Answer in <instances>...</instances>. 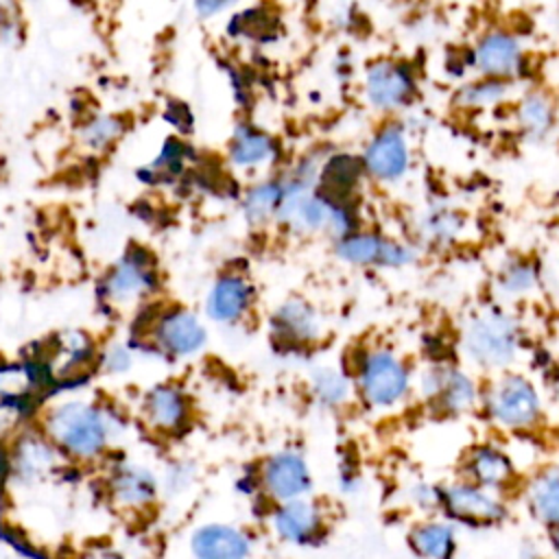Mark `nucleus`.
<instances>
[{"label": "nucleus", "instance_id": "4c0bfd02", "mask_svg": "<svg viewBox=\"0 0 559 559\" xmlns=\"http://www.w3.org/2000/svg\"><path fill=\"white\" fill-rule=\"evenodd\" d=\"M159 118L170 129V133H177V135H183V138H190L194 133L197 116H194L190 103H186L183 98H177V96L166 98L164 105H162Z\"/></svg>", "mask_w": 559, "mask_h": 559}, {"label": "nucleus", "instance_id": "de8ad7c7", "mask_svg": "<svg viewBox=\"0 0 559 559\" xmlns=\"http://www.w3.org/2000/svg\"><path fill=\"white\" fill-rule=\"evenodd\" d=\"M7 511H9V493H7V483H4V480H0V524H2L4 515H7Z\"/></svg>", "mask_w": 559, "mask_h": 559}, {"label": "nucleus", "instance_id": "ddd939ff", "mask_svg": "<svg viewBox=\"0 0 559 559\" xmlns=\"http://www.w3.org/2000/svg\"><path fill=\"white\" fill-rule=\"evenodd\" d=\"M439 511L452 524L463 526H493L509 515L502 493L478 487L465 478L439 485Z\"/></svg>", "mask_w": 559, "mask_h": 559}, {"label": "nucleus", "instance_id": "f03ea898", "mask_svg": "<svg viewBox=\"0 0 559 559\" xmlns=\"http://www.w3.org/2000/svg\"><path fill=\"white\" fill-rule=\"evenodd\" d=\"M140 317V341L142 349L153 352L168 360H188L199 356L210 332L205 321L181 304H159L157 299L135 312Z\"/></svg>", "mask_w": 559, "mask_h": 559}, {"label": "nucleus", "instance_id": "6e6552de", "mask_svg": "<svg viewBox=\"0 0 559 559\" xmlns=\"http://www.w3.org/2000/svg\"><path fill=\"white\" fill-rule=\"evenodd\" d=\"M365 177L380 186H397L413 168L411 131L402 118H382L358 151Z\"/></svg>", "mask_w": 559, "mask_h": 559}, {"label": "nucleus", "instance_id": "09e8293b", "mask_svg": "<svg viewBox=\"0 0 559 559\" xmlns=\"http://www.w3.org/2000/svg\"><path fill=\"white\" fill-rule=\"evenodd\" d=\"M548 531H550V550H552L555 559H559V524Z\"/></svg>", "mask_w": 559, "mask_h": 559}, {"label": "nucleus", "instance_id": "2eb2a0df", "mask_svg": "<svg viewBox=\"0 0 559 559\" xmlns=\"http://www.w3.org/2000/svg\"><path fill=\"white\" fill-rule=\"evenodd\" d=\"M421 400L443 415H463L480 404L478 382L463 369L452 365H432L417 378Z\"/></svg>", "mask_w": 559, "mask_h": 559}, {"label": "nucleus", "instance_id": "9b49d317", "mask_svg": "<svg viewBox=\"0 0 559 559\" xmlns=\"http://www.w3.org/2000/svg\"><path fill=\"white\" fill-rule=\"evenodd\" d=\"M334 255L358 269H406L419 260V247L376 229L358 227L332 242Z\"/></svg>", "mask_w": 559, "mask_h": 559}, {"label": "nucleus", "instance_id": "58836bf2", "mask_svg": "<svg viewBox=\"0 0 559 559\" xmlns=\"http://www.w3.org/2000/svg\"><path fill=\"white\" fill-rule=\"evenodd\" d=\"M133 347L127 343H111L100 347L98 352V362H96V371L107 376V378H120L124 373L131 371L133 367Z\"/></svg>", "mask_w": 559, "mask_h": 559}, {"label": "nucleus", "instance_id": "c85d7f7f", "mask_svg": "<svg viewBox=\"0 0 559 559\" xmlns=\"http://www.w3.org/2000/svg\"><path fill=\"white\" fill-rule=\"evenodd\" d=\"M282 175H264L251 181L238 197L242 221L251 229H264L275 225V216L282 201Z\"/></svg>", "mask_w": 559, "mask_h": 559}, {"label": "nucleus", "instance_id": "f8f14e48", "mask_svg": "<svg viewBox=\"0 0 559 559\" xmlns=\"http://www.w3.org/2000/svg\"><path fill=\"white\" fill-rule=\"evenodd\" d=\"M472 72L480 76L500 79L507 83H518L528 74L531 57L522 39L509 28H487L472 46H467Z\"/></svg>", "mask_w": 559, "mask_h": 559}, {"label": "nucleus", "instance_id": "7ed1b4c3", "mask_svg": "<svg viewBox=\"0 0 559 559\" xmlns=\"http://www.w3.org/2000/svg\"><path fill=\"white\" fill-rule=\"evenodd\" d=\"M162 288V271L155 253L144 245H129L98 277L96 293L114 312H138L155 301Z\"/></svg>", "mask_w": 559, "mask_h": 559}, {"label": "nucleus", "instance_id": "a18cd8bd", "mask_svg": "<svg viewBox=\"0 0 559 559\" xmlns=\"http://www.w3.org/2000/svg\"><path fill=\"white\" fill-rule=\"evenodd\" d=\"M79 559H127L122 555V550H118L116 546L107 544V542H96V544H90L81 550Z\"/></svg>", "mask_w": 559, "mask_h": 559}, {"label": "nucleus", "instance_id": "bb28decb", "mask_svg": "<svg viewBox=\"0 0 559 559\" xmlns=\"http://www.w3.org/2000/svg\"><path fill=\"white\" fill-rule=\"evenodd\" d=\"M223 31H225V37L231 41L269 44L280 33V13L275 11L273 4H266V2L240 7L229 13Z\"/></svg>", "mask_w": 559, "mask_h": 559}, {"label": "nucleus", "instance_id": "1a4fd4ad", "mask_svg": "<svg viewBox=\"0 0 559 559\" xmlns=\"http://www.w3.org/2000/svg\"><path fill=\"white\" fill-rule=\"evenodd\" d=\"M105 502L122 518H144L159 502V476L146 463L120 456L105 461L103 474Z\"/></svg>", "mask_w": 559, "mask_h": 559}, {"label": "nucleus", "instance_id": "a878e982", "mask_svg": "<svg viewBox=\"0 0 559 559\" xmlns=\"http://www.w3.org/2000/svg\"><path fill=\"white\" fill-rule=\"evenodd\" d=\"M513 122L520 138L528 144L546 142L557 127V105L542 87L524 90L513 105Z\"/></svg>", "mask_w": 559, "mask_h": 559}, {"label": "nucleus", "instance_id": "c03bdc74", "mask_svg": "<svg viewBox=\"0 0 559 559\" xmlns=\"http://www.w3.org/2000/svg\"><path fill=\"white\" fill-rule=\"evenodd\" d=\"M22 37H24V28H22L20 15H9L0 20V44L17 46Z\"/></svg>", "mask_w": 559, "mask_h": 559}, {"label": "nucleus", "instance_id": "393cba45", "mask_svg": "<svg viewBox=\"0 0 559 559\" xmlns=\"http://www.w3.org/2000/svg\"><path fill=\"white\" fill-rule=\"evenodd\" d=\"M365 179L358 153L345 148L325 151L317 173V190L330 199L356 201Z\"/></svg>", "mask_w": 559, "mask_h": 559}, {"label": "nucleus", "instance_id": "9d476101", "mask_svg": "<svg viewBox=\"0 0 559 559\" xmlns=\"http://www.w3.org/2000/svg\"><path fill=\"white\" fill-rule=\"evenodd\" d=\"M138 421L155 439H177L194 421L192 395L175 380L155 382L140 393Z\"/></svg>", "mask_w": 559, "mask_h": 559}, {"label": "nucleus", "instance_id": "dca6fc26", "mask_svg": "<svg viewBox=\"0 0 559 559\" xmlns=\"http://www.w3.org/2000/svg\"><path fill=\"white\" fill-rule=\"evenodd\" d=\"M63 463L68 461L57 452V448L44 437V432L33 421L7 445V483H41L50 478Z\"/></svg>", "mask_w": 559, "mask_h": 559}, {"label": "nucleus", "instance_id": "7c9ffc66", "mask_svg": "<svg viewBox=\"0 0 559 559\" xmlns=\"http://www.w3.org/2000/svg\"><path fill=\"white\" fill-rule=\"evenodd\" d=\"M406 542L419 559H454L459 548L456 524L445 518L419 520L408 528Z\"/></svg>", "mask_w": 559, "mask_h": 559}, {"label": "nucleus", "instance_id": "2f4dec72", "mask_svg": "<svg viewBox=\"0 0 559 559\" xmlns=\"http://www.w3.org/2000/svg\"><path fill=\"white\" fill-rule=\"evenodd\" d=\"M511 92H513V83L476 74L472 79H463L454 87L450 103L461 111H485L507 103Z\"/></svg>", "mask_w": 559, "mask_h": 559}, {"label": "nucleus", "instance_id": "72a5a7b5", "mask_svg": "<svg viewBox=\"0 0 559 559\" xmlns=\"http://www.w3.org/2000/svg\"><path fill=\"white\" fill-rule=\"evenodd\" d=\"M310 395L312 400L328 411H338L349 404V400L356 395L352 373H347L341 367L334 365H319L310 371L308 378Z\"/></svg>", "mask_w": 559, "mask_h": 559}, {"label": "nucleus", "instance_id": "ea45409f", "mask_svg": "<svg viewBox=\"0 0 559 559\" xmlns=\"http://www.w3.org/2000/svg\"><path fill=\"white\" fill-rule=\"evenodd\" d=\"M194 478H197V472L190 461H173L166 467V472L159 476L162 493H166V496L186 493L192 487Z\"/></svg>", "mask_w": 559, "mask_h": 559}, {"label": "nucleus", "instance_id": "412c9836", "mask_svg": "<svg viewBox=\"0 0 559 559\" xmlns=\"http://www.w3.org/2000/svg\"><path fill=\"white\" fill-rule=\"evenodd\" d=\"M269 334L286 349H304L321 338L323 319L308 299L290 295L269 314Z\"/></svg>", "mask_w": 559, "mask_h": 559}, {"label": "nucleus", "instance_id": "5701e85b", "mask_svg": "<svg viewBox=\"0 0 559 559\" xmlns=\"http://www.w3.org/2000/svg\"><path fill=\"white\" fill-rule=\"evenodd\" d=\"M188 550L194 559H251V535L229 522H205L192 528Z\"/></svg>", "mask_w": 559, "mask_h": 559}, {"label": "nucleus", "instance_id": "c9c22d12", "mask_svg": "<svg viewBox=\"0 0 559 559\" xmlns=\"http://www.w3.org/2000/svg\"><path fill=\"white\" fill-rule=\"evenodd\" d=\"M526 507L533 520L552 528L559 524V469L548 467L535 474L526 487Z\"/></svg>", "mask_w": 559, "mask_h": 559}, {"label": "nucleus", "instance_id": "79ce46f5", "mask_svg": "<svg viewBox=\"0 0 559 559\" xmlns=\"http://www.w3.org/2000/svg\"><path fill=\"white\" fill-rule=\"evenodd\" d=\"M223 72L227 76V83L231 87V94H234V100L240 105V107H247L251 96H253V90L249 87V81L242 72V68L234 66V63H225L223 66Z\"/></svg>", "mask_w": 559, "mask_h": 559}, {"label": "nucleus", "instance_id": "39448f33", "mask_svg": "<svg viewBox=\"0 0 559 559\" xmlns=\"http://www.w3.org/2000/svg\"><path fill=\"white\" fill-rule=\"evenodd\" d=\"M461 349L472 365L485 371H504L522 352V328L507 310H480L465 323Z\"/></svg>", "mask_w": 559, "mask_h": 559}, {"label": "nucleus", "instance_id": "b1692460", "mask_svg": "<svg viewBox=\"0 0 559 559\" xmlns=\"http://www.w3.org/2000/svg\"><path fill=\"white\" fill-rule=\"evenodd\" d=\"M461 474L478 487L504 493L515 483L518 469L502 448L493 443H476L463 454Z\"/></svg>", "mask_w": 559, "mask_h": 559}, {"label": "nucleus", "instance_id": "8fccbe9b", "mask_svg": "<svg viewBox=\"0 0 559 559\" xmlns=\"http://www.w3.org/2000/svg\"><path fill=\"white\" fill-rule=\"evenodd\" d=\"M0 480L7 483V445H0Z\"/></svg>", "mask_w": 559, "mask_h": 559}, {"label": "nucleus", "instance_id": "f257e3e1", "mask_svg": "<svg viewBox=\"0 0 559 559\" xmlns=\"http://www.w3.org/2000/svg\"><path fill=\"white\" fill-rule=\"evenodd\" d=\"M35 426L68 463L96 465L109 461L116 450L122 415L105 402L63 395L37 411Z\"/></svg>", "mask_w": 559, "mask_h": 559}, {"label": "nucleus", "instance_id": "4468645a", "mask_svg": "<svg viewBox=\"0 0 559 559\" xmlns=\"http://www.w3.org/2000/svg\"><path fill=\"white\" fill-rule=\"evenodd\" d=\"M258 489L271 504L310 496L314 478L308 459L293 448L275 450L262 459L255 472Z\"/></svg>", "mask_w": 559, "mask_h": 559}, {"label": "nucleus", "instance_id": "f704fd0d", "mask_svg": "<svg viewBox=\"0 0 559 559\" xmlns=\"http://www.w3.org/2000/svg\"><path fill=\"white\" fill-rule=\"evenodd\" d=\"M542 284L539 264L526 255L507 258L496 271V293L504 299H522L533 295Z\"/></svg>", "mask_w": 559, "mask_h": 559}, {"label": "nucleus", "instance_id": "4be33fe9", "mask_svg": "<svg viewBox=\"0 0 559 559\" xmlns=\"http://www.w3.org/2000/svg\"><path fill=\"white\" fill-rule=\"evenodd\" d=\"M199 162L197 146L190 138L168 133L153 157L133 170L135 181L144 188H168L179 183Z\"/></svg>", "mask_w": 559, "mask_h": 559}, {"label": "nucleus", "instance_id": "c756f323", "mask_svg": "<svg viewBox=\"0 0 559 559\" xmlns=\"http://www.w3.org/2000/svg\"><path fill=\"white\" fill-rule=\"evenodd\" d=\"M467 218L461 210L448 203L428 205L415 221L417 240L430 249H445L461 240Z\"/></svg>", "mask_w": 559, "mask_h": 559}, {"label": "nucleus", "instance_id": "423d86ee", "mask_svg": "<svg viewBox=\"0 0 559 559\" xmlns=\"http://www.w3.org/2000/svg\"><path fill=\"white\" fill-rule=\"evenodd\" d=\"M419 94V79L411 61L397 57H376L360 74L362 103L382 118H400Z\"/></svg>", "mask_w": 559, "mask_h": 559}, {"label": "nucleus", "instance_id": "a211bd4d", "mask_svg": "<svg viewBox=\"0 0 559 559\" xmlns=\"http://www.w3.org/2000/svg\"><path fill=\"white\" fill-rule=\"evenodd\" d=\"M98 352L100 347L90 334L81 330L61 332L50 343V354L44 362L50 384L72 386L87 380L90 373L96 371Z\"/></svg>", "mask_w": 559, "mask_h": 559}, {"label": "nucleus", "instance_id": "473e14b6", "mask_svg": "<svg viewBox=\"0 0 559 559\" xmlns=\"http://www.w3.org/2000/svg\"><path fill=\"white\" fill-rule=\"evenodd\" d=\"M50 382L44 365L35 360H0V397L37 400Z\"/></svg>", "mask_w": 559, "mask_h": 559}, {"label": "nucleus", "instance_id": "f3484780", "mask_svg": "<svg viewBox=\"0 0 559 559\" xmlns=\"http://www.w3.org/2000/svg\"><path fill=\"white\" fill-rule=\"evenodd\" d=\"M282 157L280 140L258 122L240 118L225 142V162L234 173L255 175L273 168Z\"/></svg>", "mask_w": 559, "mask_h": 559}, {"label": "nucleus", "instance_id": "3c124183", "mask_svg": "<svg viewBox=\"0 0 559 559\" xmlns=\"http://www.w3.org/2000/svg\"><path fill=\"white\" fill-rule=\"evenodd\" d=\"M116 2H124V0H116Z\"/></svg>", "mask_w": 559, "mask_h": 559}, {"label": "nucleus", "instance_id": "cd10ccee", "mask_svg": "<svg viewBox=\"0 0 559 559\" xmlns=\"http://www.w3.org/2000/svg\"><path fill=\"white\" fill-rule=\"evenodd\" d=\"M129 122L122 114L87 109L76 124V142L92 155L111 153L127 135Z\"/></svg>", "mask_w": 559, "mask_h": 559}, {"label": "nucleus", "instance_id": "e433bc0d", "mask_svg": "<svg viewBox=\"0 0 559 559\" xmlns=\"http://www.w3.org/2000/svg\"><path fill=\"white\" fill-rule=\"evenodd\" d=\"M37 400H2L0 397V445H9L24 428L35 421Z\"/></svg>", "mask_w": 559, "mask_h": 559}, {"label": "nucleus", "instance_id": "37998d69", "mask_svg": "<svg viewBox=\"0 0 559 559\" xmlns=\"http://www.w3.org/2000/svg\"><path fill=\"white\" fill-rule=\"evenodd\" d=\"M242 2L245 0H192V11L199 20H214Z\"/></svg>", "mask_w": 559, "mask_h": 559}, {"label": "nucleus", "instance_id": "49530a36", "mask_svg": "<svg viewBox=\"0 0 559 559\" xmlns=\"http://www.w3.org/2000/svg\"><path fill=\"white\" fill-rule=\"evenodd\" d=\"M17 15V0H0V20Z\"/></svg>", "mask_w": 559, "mask_h": 559}, {"label": "nucleus", "instance_id": "6ab92c4d", "mask_svg": "<svg viewBox=\"0 0 559 559\" xmlns=\"http://www.w3.org/2000/svg\"><path fill=\"white\" fill-rule=\"evenodd\" d=\"M255 306V286L240 271L218 273L203 297V314L207 321L236 328L251 314Z\"/></svg>", "mask_w": 559, "mask_h": 559}, {"label": "nucleus", "instance_id": "aec40b11", "mask_svg": "<svg viewBox=\"0 0 559 559\" xmlns=\"http://www.w3.org/2000/svg\"><path fill=\"white\" fill-rule=\"evenodd\" d=\"M275 537L290 546H314L328 531V518L321 502L310 496L275 502L269 513Z\"/></svg>", "mask_w": 559, "mask_h": 559}, {"label": "nucleus", "instance_id": "a19ab883", "mask_svg": "<svg viewBox=\"0 0 559 559\" xmlns=\"http://www.w3.org/2000/svg\"><path fill=\"white\" fill-rule=\"evenodd\" d=\"M408 502L421 511H435L439 509V485H430L424 480H417L406 491Z\"/></svg>", "mask_w": 559, "mask_h": 559}, {"label": "nucleus", "instance_id": "0eeeda50", "mask_svg": "<svg viewBox=\"0 0 559 559\" xmlns=\"http://www.w3.org/2000/svg\"><path fill=\"white\" fill-rule=\"evenodd\" d=\"M480 404L502 430H533L544 417V400L537 384L518 371H500L480 393Z\"/></svg>", "mask_w": 559, "mask_h": 559}, {"label": "nucleus", "instance_id": "20e7f679", "mask_svg": "<svg viewBox=\"0 0 559 559\" xmlns=\"http://www.w3.org/2000/svg\"><path fill=\"white\" fill-rule=\"evenodd\" d=\"M352 380L356 395L373 411L400 406L415 386L408 360L384 345H373L358 354Z\"/></svg>", "mask_w": 559, "mask_h": 559}]
</instances>
